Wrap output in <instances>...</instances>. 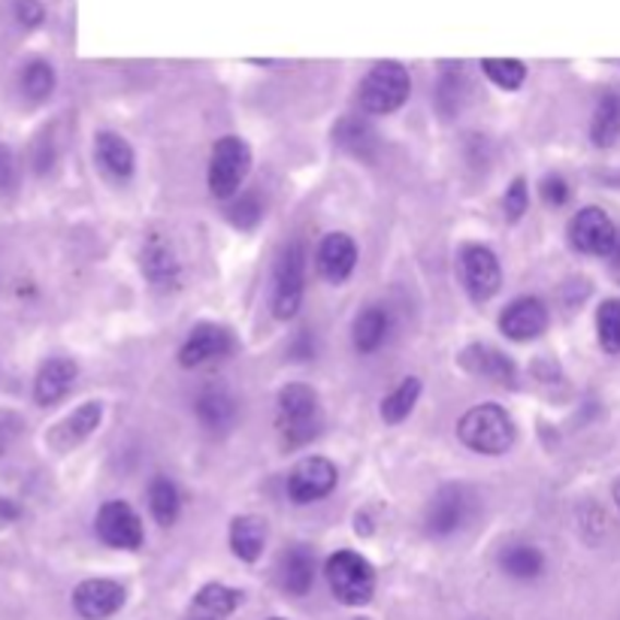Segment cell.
<instances>
[{
    "label": "cell",
    "mask_w": 620,
    "mask_h": 620,
    "mask_svg": "<svg viewBox=\"0 0 620 620\" xmlns=\"http://www.w3.org/2000/svg\"><path fill=\"white\" fill-rule=\"evenodd\" d=\"M545 327H548V309L539 297H517L500 315V331L515 343L536 339L545 333Z\"/></svg>",
    "instance_id": "14"
},
{
    "label": "cell",
    "mask_w": 620,
    "mask_h": 620,
    "mask_svg": "<svg viewBox=\"0 0 620 620\" xmlns=\"http://www.w3.org/2000/svg\"><path fill=\"white\" fill-rule=\"evenodd\" d=\"M608 258H611L615 264H620V237H618V242H615V249H611V254H608Z\"/></svg>",
    "instance_id": "43"
},
{
    "label": "cell",
    "mask_w": 620,
    "mask_h": 620,
    "mask_svg": "<svg viewBox=\"0 0 620 620\" xmlns=\"http://www.w3.org/2000/svg\"><path fill=\"white\" fill-rule=\"evenodd\" d=\"M615 502H618V509H620V478H618V485H615Z\"/></svg>",
    "instance_id": "44"
},
{
    "label": "cell",
    "mask_w": 620,
    "mask_h": 620,
    "mask_svg": "<svg viewBox=\"0 0 620 620\" xmlns=\"http://www.w3.org/2000/svg\"><path fill=\"white\" fill-rule=\"evenodd\" d=\"M234 351V336L218 324H198L188 333V339L179 348L182 367H203L210 360H222Z\"/></svg>",
    "instance_id": "15"
},
{
    "label": "cell",
    "mask_w": 620,
    "mask_h": 620,
    "mask_svg": "<svg viewBox=\"0 0 620 620\" xmlns=\"http://www.w3.org/2000/svg\"><path fill=\"white\" fill-rule=\"evenodd\" d=\"M15 182H19V167H15V155L0 145V191H13Z\"/></svg>",
    "instance_id": "39"
},
{
    "label": "cell",
    "mask_w": 620,
    "mask_h": 620,
    "mask_svg": "<svg viewBox=\"0 0 620 620\" xmlns=\"http://www.w3.org/2000/svg\"><path fill=\"white\" fill-rule=\"evenodd\" d=\"M333 143L345 148L348 155H355L360 160H372L379 152V133L372 128L370 121L360 119V116H345L336 121L333 128Z\"/></svg>",
    "instance_id": "22"
},
{
    "label": "cell",
    "mask_w": 620,
    "mask_h": 620,
    "mask_svg": "<svg viewBox=\"0 0 620 620\" xmlns=\"http://www.w3.org/2000/svg\"><path fill=\"white\" fill-rule=\"evenodd\" d=\"M357 266V246L355 239L348 234H327L318 246V270L321 276L333 282V285H343L345 278L355 273Z\"/></svg>",
    "instance_id": "17"
},
{
    "label": "cell",
    "mask_w": 620,
    "mask_h": 620,
    "mask_svg": "<svg viewBox=\"0 0 620 620\" xmlns=\"http://www.w3.org/2000/svg\"><path fill=\"white\" fill-rule=\"evenodd\" d=\"M270 620H282V618H270Z\"/></svg>",
    "instance_id": "45"
},
{
    "label": "cell",
    "mask_w": 620,
    "mask_h": 620,
    "mask_svg": "<svg viewBox=\"0 0 620 620\" xmlns=\"http://www.w3.org/2000/svg\"><path fill=\"white\" fill-rule=\"evenodd\" d=\"M418 396H421V379H403L396 384L391 394L382 400V418L388 424H400L406 421L412 415V409L418 406Z\"/></svg>",
    "instance_id": "29"
},
{
    "label": "cell",
    "mask_w": 620,
    "mask_h": 620,
    "mask_svg": "<svg viewBox=\"0 0 620 620\" xmlns=\"http://www.w3.org/2000/svg\"><path fill=\"white\" fill-rule=\"evenodd\" d=\"M461 367L478 375V379H490L493 384H509V388L517 379L515 360L502 355L500 348H493V345H466L461 355Z\"/></svg>",
    "instance_id": "16"
},
{
    "label": "cell",
    "mask_w": 620,
    "mask_h": 620,
    "mask_svg": "<svg viewBox=\"0 0 620 620\" xmlns=\"http://www.w3.org/2000/svg\"><path fill=\"white\" fill-rule=\"evenodd\" d=\"M239 603H242V594H237L227 584H206L194 596V608H198L200 615H206V618H227Z\"/></svg>",
    "instance_id": "30"
},
{
    "label": "cell",
    "mask_w": 620,
    "mask_h": 620,
    "mask_svg": "<svg viewBox=\"0 0 620 620\" xmlns=\"http://www.w3.org/2000/svg\"><path fill=\"white\" fill-rule=\"evenodd\" d=\"M276 427L285 449H300L321 433V400L309 384H288L278 391Z\"/></svg>",
    "instance_id": "1"
},
{
    "label": "cell",
    "mask_w": 620,
    "mask_h": 620,
    "mask_svg": "<svg viewBox=\"0 0 620 620\" xmlns=\"http://www.w3.org/2000/svg\"><path fill=\"white\" fill-rule=\"evenodd\" d=\"M194 412H198L200 424L212 430V433H225L237 421V400L230 396V391L212 384V388H203L198 394V403H194Z\"/></svg>",
    "instance_id": "21"
},
{
    "label": "cell",
    "mask_w": 620,
    "mask_h": 620,
    "mask_svg": "<svg viewBox=\"0 0 620 620\" xmlns=\"http://www.w3.org/2000/svg\"><path fill=\"white\" fill-rule=\"evenodd\" d=\"M336 481H339V473L327 457H306L290 469L288 497L297 505H309V502L331 497Z\"/></svg>",
    "instance_id": "9"
},
{
    "label": "cell",
    "mask_w": 620,
    "mask_h": 620,
    "mask_svg": "<svg viewBox=\"0 0 620 620\" xmlns=\"http://www.w3.org/2000/svg\"><path fill=\"white\" fill-rule=\"evenodd\" d=\"M19 85H22V94H25L31 104L49 100L55 92L52 64H46V61H31V64H25L22 76H19Z\"/></svg>",
    "instance_id": "31"
},
{
    "label": "cell",
    "mask_w": 620,
    "mask_h": 620,
    "mask_svg": "<svg viewBox=\"0 0 620 620\" xmlns=\"http://www.w3.org/2000/svg\"><path fill=\"white\" fill-rule=\"evenodd\" d=\"M461 270H463V285L469 290V297L476 303L490 300L502 285V266L500 258L488 249V246H463L461 251Z\"/></svg>",
    "instance_id": "8"
},
{
    "label": "cell",
    "mask_w": 620,
    "mask_h": 620,
    "mask_svg": "<svg viewBox=\"0 0 620 620\" xmlns=\"http://www.w3.org/2000/svg\"><path fill=\"white\" fill-rule=\"evenodd\" d=\"M529 210V188L527 182L517 176L512 186L505 188V198H502V212H505V218L509 222H521L524 218V212Z\"/></svg>",
    "instance_id": "36"
},
{
    "label": "cell",
    "mask_w": 620,
    "mask_h": 620,
    "mask_svg": "<svg viewBox=\"0 0 620 620\" xmlns=\"http://www.w3.org/2000/svg\"><path fill=\"white\" fill-rule=\"evenodd\" d=\"M227 218H230V225L239 227V230H251V227L258 225L261 218H264V203L258 194H239L230 206H227Z\"/></svg>",
    "instance_id": "35"
},
{
    "label": "cell",
    "mask_w": 620,
    "mask_h": 620,
    "mask_svg": "<svg viewBox=\"0 0 620 620\" xmlns=\"http://www.w3.org/2000/svg\"><path fill=\"white\" fill-rule=\"evenodd\" d=\"M469 512V497L461 485H445L433 493V500L424 512V527L430 536H451L463 527Z\"/></svg>",
    "instance_id": "11"
},
{
    "label": "cell",
    "mask_w": 620,
    "mask_h": 620,
    "mask_svg": "<svg viewBox=\"0 0 620 620\" xmlns=\"http://www.w3.org/2000/svg\"><path fill=\"white\" fill-rule=\"evenodd\" d=\"M290 357L294 360H312L315 357V351H318V345H315V336L309 331H300L294 339H290Z\"/></svg>",
    "instance_id": "40"
},
{
    "label": "cell",
    "mask_w": 620,
    "mask_h": 620,
    "mask_svg": "<svg viewBox=\"0 0 620 620\" xmlns=\"http://www.w3.org/2000/svg\"><path fill=\"white\" fill-rule=\"evenodd\" d=\"M500 567L509 579L515 581H533L539 579L541 569H545V557L536 545H524V541H515L509 548H502Z\"/></svg>",
    "instance_id": "26"
},
{
    "label": "cell",
    "mask_w": 620,
    "mask_h": 620,
    "mask_svg": "<svg viewBox=\"0 0 620 620\" xmlns=\"http://www.w3.org/2000/svg\"><path fill=\"white\" fill-rule=\"evenodd\" d=\"M266 545V524L261 517L242 515L230 524V551L246 560V563H254L258 557L264 555Z\"/></svg>",
    "instance_id": "25"
},
{
    "label": "cell",
    "mask_w": 620,
    "mask_h": 620,
    "mask_svg": "<svg viewBox=\"0 0 620 620\" xmlns=\"http://www.w3.org/2000/svg\"><path fill=\"white\" fill-rule=\"evenodd\" d=\"M15 19L25 27H40L43 19H46V10H43L40 0H19L15 3Z\"/></svg>",
    "instance_id": "38"
},
{
    "label": "cell",
    "mask_w": 620,
    "mask_h": 620,
    "mask_svg": "<svg viewBox=\"0 0 620 620\" xmlns=\"http://www.w3.org/2000/svg\"><path fill=\"white\" fill-rule=\"evenodd\" d=\"M481 70H485V76H488L497 88L502 92H515L524 85L527 80V67L515 61V58H485L481 61Z\"/></svg>",
    "instance_id": "32"
},
{
    "label": "cell",
    "mask_w": 620,
    "mask_h": 620,
    "mask_svg": "<svg viewBox=\"0 0 620 620\" xmlns=\"http://www.w3.org/2000/svg\"><path fill=\"white\" fill-rule=\"evenodd\" d=\"M541 198L548 206H563L569 200V182L560 176V172H551L541 179Z\"/></svg>",
    "instance_id": "37"
},
{
    "label": "cell",
    "mask_w": 620,
    "mask_h": 620,
    "mask_svg": "<svg viewBox=\"0 0 620 620\" xmlns=\"http://www.w3.org/2000/svg\"><path fill=\"white\" fill-rule=\"evenodd\" d=\"M327 584H331L333 596L343 606H367L375 594V572H372L367 557L355 555V551H336L327 560Z\"/></svg>",
    "instance_id": "4"
},
{
    "label": "cell",
    "mask_w": 620,
    "mask_h": 620,
    "mask_svg": "<svg viewBox=\"0 0 620 620\" xmlns=\"http://www.w3.org/2000/svg\"><path fill=\"white\" fill-rule=\"evenodd\" d=\"M463 100H466V80L461 70H449L442 73V80L436 85V106L442 116H457Z\"/></svg>",
    "instance_id": "33"
},
{
    "label": "cell",
    "mask_w": 620,
    "mask_h": 620,
    "mask_svg": "<svg viewBox=\"0 0 620 620\" xmlns=\"http://www.w3.org/2000/svg\"><path fill=\"white\" fill-rule=\"evenodd\" d=\"M94 529L104 545L119 548V551H136L145 539L143 521L124 500L104 502L97 512V521H94Z\"/></svg>",
    "instance_id": "7"
},
{
    "label": "cell",
    "mask_w": 620,
    "mask_h": 620,
    "mask_svg": "<svg viewBox=\"0 0 620 620\" xmlns=\"http://www.w3.org/2000/svg\"><path fill=\"white\" fill-rule=\"evenodd\" d=\"M457 433H461L463 445L466 449L478 451V454H505V451L515 445L517 427L512 421V415L497 406V403H481L466 412L457 424Z\"/></svg>",
    "instance_id": "2"
},
{
    "label": "cell",
    "mask_w": 620,
    "mask_h": 620,
    "mask_svg": "<svg viewBox=\"0 0 620 620\" xmlns=\"http://www.w3.org/2000/svg\"><path fill=\"white\" fill-rule=\"evenodd\" d=\"M124 606V587L119 581L88 579L73 591V608L85 620H104Z\"/></svg>",
    "instance_id": "13"
},
{
    "label": "cell",
    "mask_w": 620,
    "mask_h": 620,
    "mask_svg": "<svg viewBox=\"0 0 620 620\" xmlns=\"http://www.w3.org/2000/svg\"><path fill=\"white\" fill-rule=\"evenodd\" d=\"M251 170V148L242 136H222L210 155V170H206V182H210L212 198L227 200L234 198L239 186L246 182Z\"/></svg>",
    "instance_id": "5"
},
{
    "label": "cell",
    "mask_w": 620,
    "mask_h": 620,
    "mask_svg": "<svg viewBox=\"0 0 620 620\" xmlns=\"http://www.w3.org/2000/svg\"><path fill=\"white\" fill-rule=\"evenodd\" d=\"M278 575H282V587H285L288 594H309V591H312V581H315V557H312L309 548L297 545V548H290L288 555L282 557Z\"/></svg>",
    "instance_id": "24"
},
{
    "label": "cell",
    "mask_w": 620,
    "mask_h": 620,
    "mask_svg": "<svg viewBox=\"0 0 620 620\" xmlns=\"http://www.w3.org/2000/svg\"><path fill=\"white\" fill-rule=\"evenodd\" d=\"M100 421H104V403H97V400L82 403L80 409H73L67 415L64 421L55 424L46 442H49V449L58 451V454H67V451L80 449L82 442L100 427Z\"/></svg>",
    "instance_id": "12"
},
{
    "label": "cell",
    "mask_w": 620,
    "mask_h": 620,
    "mask_svg": "<svg viewBox=\"0 0 620 620\" xmlns=\"http://www.w3.org/2000/svg\"><path fill=\"white\" fill-rule=\"evenodd\" d=\"M391 336V312L384 306H367L360 315L355 318V327H351V339L360 355H372L379 351Z\"/></svg>",
    "instance_id": "23"
},
{
    "label": "cell",
    "mask_w": 620,
    "mask_h": 620,
    "mask_svg": "<svg viewBox=\"0 0 620 620\" xmlns=\"http://www.w3.org/2000/svg\"><path fill=\"white\" fill-rule=\"evenodd\" d=\"M412 80L409 70L396 61H382L360 82V106L370 116H391L409 100Z\"/></svg>",
    "instance_id": "3"
},
{
    "label": "cell",
    "mask_w": 620,
    "mask_h": 620,
    "mask_svg": "<svg viewBox=\"0 0 620 620\" xmlns=\"http://www.w3.org/2000/svg\"><path fill=\"white\" fill-rule=\"evenodd\" d=\"M94 158L100 164V170L116 179V182H128L133 176V167H136V158H133L131 143L119 136V133H97L94 140Z\"/></svg>",
    "instance_id": "20"
},
{
    "label": "cell",
    "mask_w": 620,
    "mask_h": 620,
    "mask_svg": "<svg viewBox=\"0 0 620 620\" xmlns=\"http://www.w3.org/2000/svg\"><path fill=\"white\" fill-rule=\"evenodd\" d=\"M618 227L615 222L608 218L606 210H599V206H587V210H581L575 218H572V225H569V239H572V246L584 254H611L615 249V242H618Z\"/></svg>",
    "instance_id": "10"
},
{
    "label": "cell",
    "mask_w": 620,
    "mask_h": 620,
    "mask_svg": "<svg viewBox=\"0 0 620 620\" xmlns=\"http://www.w3.org/2000/svg\"><path fill=\"white\" fill-rule=\"evenodd\" d=\"M306 294V249L303 242H288L276 261V273H273V312L282 321L300 312Z\"/></svg>",
    "instance_id": "6"
},
{
    "label": "cell",
    "mask_w": 620,
    "mask_h": 620,
    "mask_svg": "<svg viewBox=\"0 0 620 620\" xmlns=\"http://www.w3.org/2000/svg\"><path fill=\"white\" fill-rule=\"evenodd\" d=\"M620 136V94L608 92L599 97V104L594 109V121H591V140L599 148L615 145Z\"/></svg>",
    "instance_id": "27"
},
{
    "label": "cell",
    "mask_w": 620,
    "mask_h": 620,
    "mask_svg": "<svg viewBox=\"0 0 620 620\" xmlns=\"http://www.w3.org/2000/svg\"><path fill=\"white\" fill-rule=\"evenodd\" d=\"M143 270L155 288H176V282H179V258L172 251L170 239L160 237V234L148 237L143 249Z\"/></svg>",
    "instance_id": "19"
},
{
    "label": "cell",
    "mask_w": 620,
    "mask_h": 620,
    "mask_svg": "<svg viewBox=\"0 0 620 620\" xmlns=\"http://www.w3.org/2000/svg\"><path fill=\"white\" fill-rule=\"evenodd\" d=\"M148 509H152V515H155L160 527L176 524L179 509H182V497H179V488L172 485L170 478L158 476L148 485Z\"/></svg>",
    "instance_id": "28"
},
{
    "label": "cell",
    "mask_w": 620,
    "mask_h": 620,
    "mask_svg": "<svg viewBox=\"0 0 620 620\" xmlns=\"http://www.w3.org/2000/svg\"><path fill=\"white\" fill-rule=\"evenodd\" d=\"M76 363L70 357H52L46 360L34 379V400L40 406H55L58 400H64L70 394V388L76 382Z\"/></svg>",
    "instance_id": "18"
},
{
    "label": "cell",
    "mask_w": 620,
    "mask_h": 620,
    "mask_svg": "<svg viewBox=\"0 0 620 620\" xmlns=\"http://www.w3.org/2000/svg\"><path fill=\"white\" fill-rule=\"evenodd\" d=\"M0 515L3 517H19V505H13L10 500H0Z\"/></svg>",
    "instance_id": "42"
},
{
    "label": "cell",
    "mask_w": 620,
    "mask_h": 620,
    "mask_svg": "<svg viewBox=\"0 0 620 620\" xmlns=\"http://www.w3.org/2000/svg\"><path fill=\"white\" fill-rule=\"evenodd\" d=\"M596 336L608 355H620V300H606L596 312Z\"/></svg>",
    "instance_id": "34"
},
{
    "label": "cell",
    "mask_w": 620,
    "mask_h": 620,
    "mask_svg": "<svg viewBox=\"0 0 620 620\" xmlns=\"http://www.w3.org/2000/svg\"><path fill=\"white\" fill-rule=\"evenodd\" d=\"M22 430V421H19V415L13 412H0V454L10 449L15 442V436Z\"/></svg>",
    "instance_id": "41"
}]
</instances>
